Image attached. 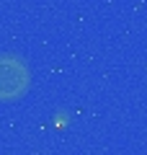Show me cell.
Returning a JSON list of instances; mask_svg holds the SVG:
<instances>
[{
	"instance_id": "obj_1",
	"label": "cell",
	"mask_w": 147,
	"mask_h": 155,
	"mask_svg": "<svg viewBox=\"0 0 147 155\" xmlns=\"http://www.w3.org/2000/svg\"><path fill=\"white\" fill-rule=\"evenodd\" d=\"M31 88V70L26 60L13 52L0 54V104L18 101Z\"/></svg>"
}]
</instances>
